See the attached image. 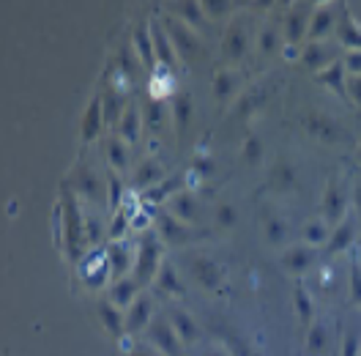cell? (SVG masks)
Wrapping results in <instances>:
<instances>
[{
	"label": "cell",
	"instance_id": "6da1fadb",
	"mask_svg": "<svg viewBox=\"0 0 361 356\" xmlns=\"http://www.w3.org/2000/svg\"><path fill=\"white\" fill-rule=\"evenodd\" d=\"M161 263H164V244H161V239H159L157 233L145 230L140 236V242H137V261H135V274H132L137 280V285L140 288L142 285H151L157 280Z\"/></svg>",
	"mask_w": 361,
	"mask_h": 356
},
{
	"label": "cell",
	"instance_id": "7a4b0ae2",
	"mask_svg": "<svg viewBox=\"0 0 361 356\" xmlns=\"http://www.w3.org/2000/svg\"><path fill=\"white\" fill-rule=\"evenodd\" d=\"M164 30L170 36V42L176 47V55L183 58V61H195V58H203L205 47L197 36L195 28H189L186 23H180L178 17H167L164 20Z\"/></svg>",
	"mask_w": 361,
	"mask_h": 356
},
{
	"label": "cell",
	"instance_id": "3957f363",
	"mask_svg": "<svg viewBox=\"0 0 361 356\" xmlns=\"http://www.w3.org/2000/svg\"><path fill=\"white\" fill-rule=\"evenodd\" d=\"M301 129L310 134L317 143H342L345 140V129L339 126V121L334 115L323 110H307L301 115Z\"/></svg>",
	"mask_w": 361,
	"mask_h": 356
},
{
	"label": "cell",
	"instance_id": "277c9868",
	"mask_svg": "<svg viewBox=\"0 0 361 356\" xmlns=\"http://www.w3.org/2000/svg\"><path fill=\"white\" fill-rule=\"evenodd\" d=\"M189 274L208 293H216V290L222 288V283H225V268L219 266L211 255H203V252L189 258Z\"/></svg>",
	"mask_w": 361,
	"mask_h": 356
},
{
	"label": "cell",
	"instance_id": "5b68a950",
	"mask_svg": "<svg viewBox=\"0 0 361 356\" xmlns=\"http://www.w3.org/2000/svg\"><path fill=\"white\" fill-rule=\"evenodd\" d=\"M345 211H348L345 186L339 184V178H329L326 186H323V195H320V217L331 227H337L345 220Z\"/></svg>",
	"mask_w": 361,
	"mask_h": 356
},
{
	"label": "cell",
	"instance_id": "8992f818",
	"mask_svg": "<svg viewBox=\"0 0 361 356\" xmlns=\"http://www.w3.org/2000/svg\"><path fill=\"white\" fill-rule=\"evenodd\" d=\"M148 340L161 356H180L183 354V343L173 329L170 318H154V324L148 326Z\"/></svg>",
	"mask_w": 361,
	"mask_h": 356
},
{
	"label": "cell",
	"instance_id": "52a82bcc",
	"mask_svg": "<svg viewBox=\"0 0 361 356\" xmlns=\"http://www.w3.org/2000/svg\"><path fill=\"white\" fill-rule=\"evenodd\" d=\"M247 49H249V25L244 17H235L233 23L227 25L222 52H225V58L230 64H238V61H244Z\"/></svg>",
	"mask_w": 361,
	"mask_h": 356
},
{
	"label": "cell",
	"instance_id": "ba28073f",
	"mask_svg": "<svg viewBox=\"0 0 361 356\" xmlns=\"http://www.w3.org/2000/svg\"><path fill=\"white\" fill-rule=\"evenodd\" d=\"M334 61H339V55L329 42H304L301 52H298V64L307 66L310 71H317V74L331 66Z\"/></svg>",
	"mask_w": 361,
	"mask_h": 356
},
{
	"label": "cell",
	"instance_id": "9c48e42d",
	"mask_svg": "<svg viewBox=\"0 0 361 356\" xmlns=\"http://www.w3.org/2000/svg\"><path fill=\"white\" fill-rule=\"evenodd\" d=\"M211 96L214 102L227 105V102H235L241 96V71L238 69H219L214 74V83H211Z\"/></svg>",
	"mask_w": 361,
	"mask_h": 356
},
{
	"label": "cell",
	"instance_id": "30bf717a",
	"mask_svg": "<svg viewBox=\"0 0 361 356\" xmlns=\"http://www.w3.org/2000/svg\"><path fill=\"white\" fill-rule=\"evenodd\" d=\"M361 225L359 220H353V217H345L337 227H331V236H329V242H326V258H337L342 255L345 249H350L353 242H356V236H359Z\"/></svg>",
	"mask_w": 361,
	"mask_h": 356
},
{
	"label": "cell",
	"instance_id": "8fae6325",
	"mask_svg": "<svg viewBox=\"0 0 361 356\" xmlns=\"http://www.w3.org/2000/svg\"><path fill=\"white\" fill-rule=\"evenodd\" d=\"M315 258H317V249L310 244H293L288 247L285 252H282V258H279V263L282 268L288 271V274H293V277H301V274H307L310 268L315 266Z\"/></svg>",
	"mask_w": 361,
	"mask_h": 356
},
{
	"label": "cell",
	"instance_id": "7c38bea8",
	"mask_svg": "<svg viewBox=\"0 0 361 356\" xmlns=\"http://www.w3.org/2000/svg\"><path fill=\"white\" fill-rule=\"evenodd\" d=\"M167 208L164 211H170L176 220H180L183 225H192L195 220H200V201H197V195L195 192H189V189H180L176 195H170V201L164 203Z\"/></svg>",
	"mask_w": 361,
	"mask_h": 356
},
{
	"label": "cell",
	"instance_id": "4fadbf2b",
	"mask_svg": "<svg viewBox=\"0 0 361 356\" xmlns=\"http://www.w3.org/2000/svg\"><path fill=\"white\" fill-rule=\"evenodd\" d=\"M154 233L161 239V244H167V247H180V244H186V239H189V227L180 222V220H176L170 211L157 214Z\"/></svg>",
	"mask_w": 361,
	"mask_h": 356
},
{
	"label": "cell",
	"instance_id": "5bb4252c",
	"mask_svg": "<svg viewBox=\"0 0 361 356\" xmlns=\"http://www.w3.org/2000/svg\"><path fill=\"white\" fill-rule=\"evenodd\" d=\"M329 33H337V11L331 6H317L310 17L307 42H326Z\"/></svg>",
	"mask_w": 361,
	"mask_h": 356
},
{
	"label": "cell",
	"instance_id": "9a60e30c",
	"mask_svg": "<svg viewBox=\"0 0 361 356\" xmlns=\"http://www.w3.org/2000/svg\"><path fill=\"white\" fill-rule=\"evenodd\" d=\"M307 30H310V20H307V11L301 6H295L288 11L285 23H282V39H285V47H298L304 44L307 39Z\"/></svg>",
	"mask_w": 361,
	"mask_h": 356
},
{
	"label": "cell",
	"instance_id": "2e32d148",
	"mask_svg": "<svg viewBox=\"0 0 361 356\" xmlns=\"http://www.w3.org/2000/svg\"><path fill=\"white\" fill-rule=\"evenodd\" d=\"M266 102H269V88L260 85V83H255V85H249V88L241 90V96H238L235 105H233V112H235L238 118H249V115H255V112L260 110Z\"/></svg>",
	"mask_w": 361,
	"mask_h": 356
},
{
	"label": "cell",
	"instance_id": "e0dca14e",
	"mask_svg": "<svg viewBox=\"0 0 361 356\" xmlns=\"http://www.w3.org/2000/svg\"><path fill=\"white\" fill-rule=\"evenodd\" d=\"M329 351H331V329H329L326 321H315L307 329V337H304V354L329 356Z\"/></svg>",
	"mask_w": 361,
	"mask_h": 356
},
{
	"label": "cell",
	"instance_id": "ac0fdd59",
	"mask_svg": "<svg viewBox=\"0 0 361 356\" xmlns=\"http://www.w3.org/2000/svg\"><path fill=\"white\" fill-rule=\"evenodd\" d=\"M167 318H170L173 329H176V334H178V340L183 343V348H186V345H195V343L203 337L200 326H197V321H195V315H189L186 310H178V307H173Z\"/></svg>",
	"mask_w": 361,
	"mask_h": 356
},
{
	"label": "cell",
	"instance_id": "d6986e66",
	"mask_svg": "<svg viewBox=\"0 0 361 356\" xmlns=\"http://www.w3.org/2000/svg\"><path fill=\"white\" fill-rule=\"evenodd\" d=\"M269 186L274 192H295L298 189V176L295 167L288 159H276L269 170Z\"/></svg>",
	"mask_w": 361,
	"mask_h": 356
},
{
	"label": "cell",
	"instance_id": "ffe728a7",
	"mask_svg": "<svg viewBox=\"0 0 361 356\" xmlns=\"http://www.w3.org/2000/svg\"><path fill=\"white\" fill-rule=\"evenodd\" d=\"M154 304L148 296H137V302L126 310V334H137L154 324Z\"/></svg>",
	"mask_w": 361,
	"mask_h": 356
},
{
	"label": "cell",
	"instance_id": "44dd1931",
	"mask_svg": "<svg viewBox=\"0 0 361 356\" xmlns=\"http://www.w3.org/2000/svg\"><path fill=\"white\" fill-rule=\"evenodd\" d=\"M151 39H154V49H157L159 66H164V69L176 66V64H178V55H176V47H173V42H170L164 25L151 23Z\"/></svg>",
	"mask_w": 361,
	"mask_h": 356
},
{
	"label": "cell",
	"instance_id": "7402d4cb",
	"mask_svg": "<svg viewBox=\"0 0 361 356\" xmlns=\"http://www.w3.org/2000/svg\"><path fill=\"white\" fill-rule=\"evenodd\" d=\"M96 312H99L102 326L113 334V337H126V315H123L121 307H115L110 299H102Z\"/></svg>",
	"mask_w": 361,
	"mask_h": 356
},
{
	"label": "cell",
	"instance_id": "603a6c76",
	"mask_svg": "<svg viewBox=\"0 0 361 356\" xmlns=\"http://www.w3.org/2000/svg\"><path fill=\"white\" fill-rule=\"evenodd\" d=\"M142 112L137 105H126V110L121 115V121H118V134H121V140L126 143V146H135L137 140H140V134H142Z\"/></svg>",
	"mask_w": 361,
	"mask_h": 356
},
{
	"label": "cell",
	"instance_id": "cb8c5ba5",
	"mask_svg": "<svg viewBox=\"0 0 361 356\" xmlns=\"http://www.w3.org/2000/svg\"><path fill=\"white\" fill-rule=\"evenodd\" d=\"M132 49L140 58V64L145 69H157V49H154V39H151V25H142L137 28L135 36H132Z\"/></svg>",
	"mask_w": 361,
	"mask_h": 356
},
{
	"label": "cell",
	"instance_id": "d4e9b609",
	"mask_svg": "<svg viewBox=\"0 0 361 356\" xmlns=\"http://www.w3.org/2000/svg\"><path fill=\"white\" fill-rule=\"evenodd\" d=\"M317 83L326 85L329 90H334L342 102H348V71L342 66V58L334 61L329 69H323V71L317 74Z\"/></svg>",
	"mask_w": 361,
	"mask_h": 356
},
{
	"label": "cell",
	"instance_id": "484cf974",
	"mask_svg": "<svg viewBox=\"0 0 361 356\" xmlns=\"http://www.w3.org/2000/svg\"><path fill=\"white\" fill-rule=\"evenodd\" d=\"M161 181H164V167L157 159H145V162L137 165L135 176H132V186L135 189H154Z\"/></svg>",
	"mask_w": 361,
	"mask_h": 356
},
{
	"label": "cell",
	"instance_id": "4316f807",
	"mask_svg": "<svg viewBox=\"0 0 361 356\" xmlns=\"http://www.w3.org/2000/svg\"><path fill=\"white\" fill-rule=\"evenodd\" d=\"M102 124H104V99L102 96H93L88 105V110L82 115V140L90 143V140H96V134L102 129Z\"/></svg>",
	"mask_w": 361,
	"mask_h": 356
},
{
	"label": "cell",
	"instance_id": "83f0119b",
	"mask_svg": "<svg viewBox=\"0 0 361 356\" xmlns=\"http://www.w3.org/2000/svg\"><path fill=\"white\" fill-rule=\"evenodd\" d=\"M329 236H331V225L326 222L323 217H312V220H307V222L301 225V242L310 247H326L329 242Z\"/></svg>",
	"mask_w": 361,
	"mask_h": 356
},
{
	"label": "cell",
	"instance_id": "f1b7e54d",
	"mask_svg": "<svg viewBox=\"0 0 361 356\" xmlns=\"http://www.w3.org/2000/svg\"><path fill=\"white\" fill-rule=\"evenodd\" d=\"M137 290H140V285H137L135 277H123V280H118L113 288H110L107 299L113 302L115 307H121V310L126 312L137 302Z\"/></svg>",
	"mask_w": 361,
	"mask_h": 356
},
{
	"label": "cell",
	"instance_id": "f546056e",
	"mask_svg": "<svg viewBox=\"0 0 361 356\" xmlns=\"http://www.w3.org/2000/svg\"><path fill=\"white\" fill-rule=\"evenodd\" d=\"M285 49V39H282V30H276L274 25H263L260 33H257V55L271 58L276 52Z\"/></svg>",
	"mask_w": 361,
	"mask_h": 356
},
{
	"label": "cell",
	"instance_id": "4dcf8cb0",
	"mask_svg": "<svg viewBox=\"0 0 361 356\" xmlns=\"http://www.w3.org/2000/svg\"><path fill=\"white\" fill-rule=\"evenodd\" d=\"M337 39L348 52H361V25L353 17H342L337 23Z\"/></svg>",
	"mask_w": 361,
	"mask_h": 356
},
{
	"label": "cell",
	"instance_id": "1f68e13d",
	"mask_svg": "<svg viewBox=\"0 0 361 356\" xmlns=\"http://www.w3.org/2000/svg\"><path fill=\"white\" fill-rule=\"evenodd\" d=\"M154 285H157V290H161V293H173V296H180V293H183V283H180L178 268L173 266L170 261L161 263L157 280H154Z\"/></svg>",
	"mask_w": 361,
	"mask_h": 356
},
{
	"label": "cell",
	"instance_id": "d6a6232c",
	"mask_svg": "<svg viewBox=\"0 0 361 356\" xmlns=\"http://www.w3.org/2000/svg\"><path fill=\"white\" fill-rule=\"evenodd\" d=\"M142 124L151 129V132H159L161 126H164V118H167V107H164V102L161 99H154V96H148L145 102H142Z\"/></svg>",
	"mask_w": 361,
	"mask_h": 356
},
{
	"label": "cell",
	"instance_id": "836d02e7",
	"mask_svg": "<svg viewBox=\"0 0 361 356\" xmlns=\"http://www.w3.org/2000/svg\"><path fill=\"white\" fill-rule=\"evenodd\" d=\"M104 156H107L110 167L118 170V173L129 167V146H126L121 137H107V140H104Z\"/></svg>",
	"mask_w": 361,
	"mask_h": 356
},
{
	"label": "cell",
	"instance_id": "e575fe53",
	"mask_svg": "<svg viewBox=\"0 0 361 356\" xmlns=\"http://www.w3.org/2000/svg\"><path fill=\"white\" fill-rule=\"evenodd\" d=\"M176 17L180 23H186L195 30H203L205 28V11L203 3H195V0H183V3H176Z\"/></svg>",
	"mask_w": 361,
	"mask_h": 356
},
{
	"label": "cell",
	"instance_id": "d590c367",
	"mask_svg": "<svg viewBox=\"0 0 361 356\" xmlns=\"http://www.w3.org/2000/svg\"><path fill=\"white\" fill-rule=\"evenodd\" d=\"M107 266L113 271L115 283L126 277V271H129V249L121 242H113V244L107 247Z\"/></svg>",
	"mask_w": 361,
	"mask_h": 356
},
{
	"label": "cell",
	"instance_id": "8d00e7d4",
	"mask_svg": "<svg viewBox=\"0 0 361 356\" xmlns=\"http://www.w3.org/2000/svg\"><path fill=\"white\" fill-rule=\"evenodd\" d=\"M293 304H295V315H298V321L310 329L312 324H315V304H312V296L307 293V288L298 283L295 285V293H293Z\"/></svg>",
	"mask_w": 361,
	"mask_h": 356
},
{
	"label": "cell",
	"instance_id": "74e56055",
	"mask_svg": "<svg viewBox=\"0 0 361 356\" xmlns=\"http://www.w3.org/2000/svg\"><path fill=\"white\" fill-rule=\"evenodd\" d=\"M263 236L271 247H282V242L288 239V222L276 214H266L263 217Z\"/></svg>",
	"mask_w": 361,
	"mask_h": 356
},
{
	"label": "cell",
	"instance_id": "f35d334b",
	"mask_svg": "<svg viewBox=\"0 0 361 356\" xmlns=\"http://www.w3.org/2000/svg\"><path fill=\"white\" fill-rule=\"evenodd\" d=\"M192 112H195V102H192V96H189L186 90H180L178 96L173 99V118H176L178 132H183V129H186V124H189Z\"/></svg>",
	"mask_w": 361,
	"mask_h": 356
},
{
	"label": "cell",
	"instance_id": "ab89813d",
	"mask_svg": "<svg viewBox=\"0 0 361 356\" xmlns=\"http://www.w3.org/2000/svg\"><path fill=\"white\" fill-rule=\"evenodd\" d=\"M263 154H266V146H263V137L260 134H247V140H244V146H241V159L252 165V167H257L260 162H263Z\"/></svg>",
	"mask_w": 361,
	"mask_h": 356
},
{
	"label": "cell",
	"instance_id": "60d3db41",
	"mask_svg": "<svg viewBox=\"0 0 361 356\" xmlns=\"http://www.w3.org/2000/svg\"><path fill=\"white\" fill-rule=\"evenodd\" d=\"M214 222H216V227H222V230L235 227L238 225V208L233 203H219L216 211H214Z\"/></svg>",
	"mask_w": 361,
	"mask_h": 356
},
{
	"label": "cell",
	"instance_id": "b9f144b4",
	"mask_svg": "<svg viewBox=\"0 0 361 356\" xmlns=\"http://www.w3.org/2000/svg\"><path fill=\"white\" fill-rule=\"evenodd\" d=\"M173 88H176V85H173V77H167V74H154L151 83H148V96L164 102V96H173Z\"/></svg>",
	"mask_w": 361,
	"mask_h": 356
},
{
	"label": "cell",
	"instance_id": "7bdbcfd3",
	"mask_svg": "<svg viewBox=\"0 0 361 356\" xmlns=\"http://www.w3.org/2000/svg\"><path fill=\"white\" fill-rule=\"evenodd\" d=\"M123 110H126V105H123L121 93H118V90H110V93H107V99H104V121H107V124L121 121Z\"/></svg>",
	"mask_w": 361,
	"mask_h": 356
},
{
	"label": "cell",
	"instance_id": "ee69618b",
	"mask_svg": "<svg viewBox=\"0 0 361 356\" xmlns=\"http://www.w3.org/2000/svg\"><path fill=\"white\" fill-rule=\"evenodd\" d=\"M77 189L85 192L88 201H99V178L93 176V170H80V178H77Z\"/></svg>",
	"mask_w": 361,
	"mask_h": 356
},
{
	"label": "cell",
	"instance_id": "f6af8a7d",
	"mask_svg": "<svg viewBox=\"0 0 361 356\" xmlns=\"http://www.w3.org/2000/svg\"><path fill=\"white\" fill-rule=\"evenodd\" d=\"M203 3V11L208 20H222L225 14H230L235 6L233 3H227V0H200Z\"/></svg>",
	"mask_w": 361,
	"mask_h": 356
},
{
	"label": "cell",
	"instance_id": "bcb514c9",
	"mask_svg": "<svg viewBox=\"0 0 361 356\" xmlns=\"http://www.w3.org/2000/svg\"><path fill=\"white\" fill-rule=\"evenodd\" d=\"M66 214H68V247L74 249L82 230H80V214H77V208H74V201H71V198H66Z\"/></svg>",
	"mask_w": 361,
	"mask_h": 356
},
{
	"label": "cell",
	"instance_id": "7dc6e473",
	"mask_svg": "<svg viewBox=\"0 0 361 356\" xmlns=\"http://www.w3.org/2000/svg\"><path fill=\"white\" fill-rule=\"evenodd\" d=\"M339 356H361V332L359 329H348L342 334V354Z\"/></svg>",
	"mask_w": 361,
	"mask_h": 356
},
{
	"label": "cell",
	"instance_id": "c3c4849f",
	"mask_svg": "<svg viewBox=\"0 0 361 356\" xmlns=\"http://www.w3.org/2000/svg\"><path fill=\"white\" fill-rule=\"evenodd\" d=\"M350 302L361 307V258H353L350 263Z\"/></svg>",
	"mask_w": 361,
	"mask_h": 356
},
{
	"label": "cell",
	"instance_id": "681fc988",
	"mask_svg": "<svg viewBox=\"0 0 361 356\" xmlns=\"http://www.w3.org/2000/svg\"><path fill=\"white\" fill-rule=\"evenodd\" d=\"M129 225H132V217H129L126 211H118V214H115V220H113V225H110V233H107V236H110V242H121Z\"/></svg>",
	"mask_w": 361,
	"mask_h": 356
},
{
	"label": "cell",
	"instance_id": "f907efd6",
	"mask_svg": "<svg viewBox=\"0 0 361 356\" xmlns=\"http://www.w3.org/2000/svg\"><path fill=\"white\" fill-rule=\"evenodd\" d=\"M227 345H230V351H233V356H260L252 345H247L238 334H230L227 337Z\"/></svg>",
	"mask_w": 361,
	"mask_h": 356
},
{
	"label": "cell",
	"instance_id": "816d5d0a",
	"mask_svg": "<svg viewBox=\"0 0 361 356\" xmlns=\"http://www.w3.org/2000/svg\"><path fill=\"white\" fill-rule=\"evenodd\" d=\"M342 66L348 71V77H361V52H345Z\"/></svg>",
	"mask_w": 361,
	"mask_h": 356
},
{
	"label": "cell",
	"instance_id": "f5cc1de1",
	"mask_svg": "<svg viewBox=\"0 0 361 356\" xmlns=\"http://www.w3.org/2000/svg\"><path fill=\"white\" fill-rule=\"evenodd\" d=\"M348 102L361 110V77H348Z\"/></svg>",
	"mask_w": 361,
	"mask_h": 356
},
{
	"label": "cell",
	"instance_id": "db71d44e",
	"mask_svg": "<svg viewBox=\"0 0 361 356\" xmlns=\"http://www.w3.org/2000/svg\"><path fill=\"white\" fill-rule=\"evenodd\" d=\"M216 170V165L208 159V156H195V173L197 176H208V173H214Z\"/></svg>",
	"mask_w": 361,
	"mask_h": 356
},
{
	"label": "cell",
	"instance_id": "11a10c76",
	"mask_svg": "<svg viewBox=\"0 0 361 356\" xmlns=\"http://www.w3.org/2000/svg\"><path fill=\"white\" fill-rule=\"evenodd\" d=\"M350 206H353L356 220H359V225H361V178L353 184V192H350Z\"/></svg>",
	"mask_w": 361,
	"mask_h": 356
},
{
	"label": "cell",
	"instance_id": "9f6ffc18",
	"mask_svg": "<svg viewBox=\"0 0 361 356\" xmlns=\"http://www.w3.org/2000/svg\"><path fill=\"white\" fill-rule=\"evenodd\" d=\"M129 356H161V354H159L157 348H151V345H135L129 351Z\"/></svg>",
	"mask_w": 361,
	"mask_h": 356
},
{
	"label": "cell",
	"instance_id": "6f0895ef",
	"mask_svg": "<svg viewBox=\"0 0 361 356\" xmlns=\"http://www.w3.org/2000/svg\"><path fill=\"white\" fill-rule=\"evenodd\" d=\"M110 189H113V198H110V203L118 208V203H121V181H118L115 176L110 178Z\"/></svg>",
	"mask_w": 361,
	"mask_h": 356
},
{
	"label": "cell",
	"instance_id": "680465c9",
	"mask_svg": "<svg viewBox=\"0 0 361 356\" xmlns=\"http://www.w3.org/2000/svg\"><path fill=\"white\" fill-rule=\"evenodd\" d=\"M203 356H230L227 351H222V348H208Z\"/></svg>",
	"mask_w": 361,
	"mask_h": 356
},
{
	"label": "cell",
	"instance_id": "91938a15",
	"mask_svg": "<svg viewBox=\"0 0 361 356\" xmlns=\"http://www.w3.org/2000/svg\"><path fill=\"white\" fill-rule=\"evenodd\" d=\"M356 162L361 165V143H359V148H356Z\"/></svg>",
	"mask_w": 361,
	"mask_h": 356
}]
</instances>
